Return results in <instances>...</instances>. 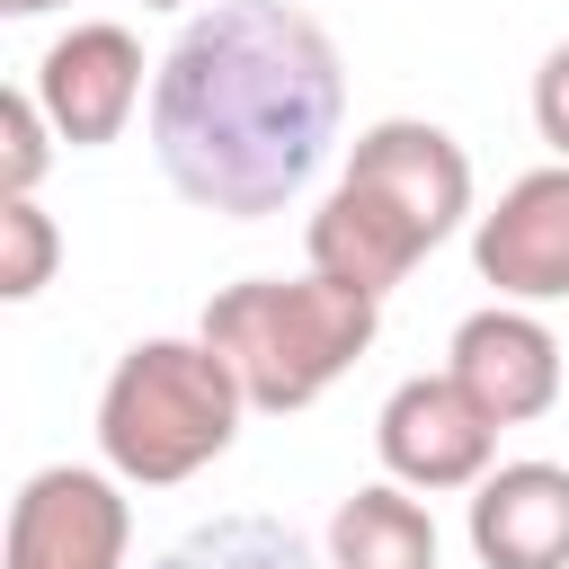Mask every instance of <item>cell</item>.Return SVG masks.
<instances>
[{
    "label": "cell",
    "instance_id": "cell-1",
    "mask_svg": "<svg viewBox=\"0 0 569 569\" xmlns=\"http://www.w3.org/2000/svg\"><path fill=\"white\" fill-rule=\"evenodd\" d=\"M338 53L284 0L204 9L151 80V151L169 187L222 222L284 213L338 142Z\"/></svg>",
    "mask_w": 569,
    "mask_h": 569
},
{
    "label": "cell",
    "instance_id": "cell-2",
    "mask_svg": "<svg viewBox=\"0 0 569 569\" xmlns=\"http://www.w3.org/2000/svg\"><path fill=\"white\" fill-rule=\"evenodd\" d=\"M471 213V160L453 133L391 116L356 142L338 196L311 213V276L347 284V293H391L453 222Z\"/></svg>",
    "mask_w": 569,
    "mask_h": 569
},
{
    "label": "cell",
    "instance_id": "cell-3",
    "mask_svg": "<svg viewBox=\"0 0 569 569\" xmlns=\"http://www.w3.org/2000/svg\"><path fill=\"white\" fill-rule=\"evenodd\" d=\"M382 329V302L373 293H347L329 276H258V284H222L204 302V347L240 373L249 409H311Z\"/></svg>",
    "mask_w": 569,
    "mask_h": 569
},
{
    "label": "cell",
    "instance_id": "cell-4",
    "mask_svg": "<svg viewBox=\"0 0 569 569\" xmlns=\"http://www.w3.org/2000/svg\"><path fill=\"white\" fill-rule=\"evenodd\" d=\"M240 409H249V391H240V373L204 338H151V347H133L107 373L98 445H107V462L124 480L169 489V480L204 471L213 453H231Z\"/></svg>",
    "mask_w": 569,
    "mask_h": 569
},
{
    "label": "cell",
    "instance_id": "cell-5",
    "mask_svg": "<svg viewBox=\"0 0 569 569\" xmlns=\"http://www.w3.org/2000/svg\"><path fill=\"white\" fill-rule=\"evenodd\" d=\"M124 498L98 471H36L9 507L0 569H124Z\"/></svg>",
    "mask_w": 569,
    "mask_h": 569
},
{
    "label": "cell",
    "instance_id": "cell-6",
    "mask_svg": "<svg viewBox=\"0 0 569 569\" xmlns=\"http://www.w3.org/2000/svg\"><path fill=\"white\" fill-rule=\"evenodd\" d=\"M373 445H382L391 480H409V489H471V480L489 471L498 427L480 418V400H471L453 373H427V382H400V391L382 400Z\"/></svg>",
    "mask_w": 569,
    "mask_h": 569
},
{
    "label": "cell",
    "instance_id": "cell-7",
    "mask_svg": "<svg viewBox=\"0 0 569 569\" xmlns=\"http://www.w3.org/2000/svg\"><path fill=\"white\" fill-rule=\"evenodd\" d=\"M133 98H142V44H133L124 27H71V36L36 62V107H44V124H53L71 151L116 142L124 116H133Z\"/></svg>",
    "mask_w": 569,
    "mask_h": 569
},
{
    "label": "cell",
    "instance_id": "cell-8",
    "mask_svg": "<svg viewBox=\"0 0 569 569\" xmlns=\"http://www.w3.org/2000/svg\"><path fill=\"white\" fill-rule=\"evenodd\" d=\"M471 258L498 293L516 302H560L569 293V169H533L498 196V213H480Z\"/></svg>",
    "mask_w": 569,
    "mask_h": 569
},
{
    "label": "cell",
    "instance_id": "cell-9",
    "mask_svg": "<svg viewBox=\"0 0 569 569\" xmlns=\"http://www.w3.org/2000/svg\"><path fill=\"white\" fill-rule=\"evenodd\" d=\"M453 382L480 400L489 427H525L560 400V338L525 311H471L453 329Z\"/></svg>",
    "mask_w": 569,
    "mask_h": 569
},
{
    "label": "cell",
    "instance_id": "cell-10",
    "mask_svg": "<svg viewBox=\"0 0 569 569\" xmlns=\"http://www.w3.org/2000/svg\"><path fill=\"white\" fill-rule=\"evenodd\" d=\"M471 551L480 569H569V471L560 462H507L471 498Z\"/></svg>",
    "mask_w": 569,
    "mask_h": 569
},
{
    "label": "cell",
    "instance_id": "cell-11",
    "mask_svg": "<svg viewBox=\"0 0 569 569\" xmlns=\"http://www.w3.org/2000/svg\"><path fill=\"white\" fill-rule=\"evenodd\" d=\"M329 569H436V525L400 489H356L329 516Z\"/></svg>",
    "mask_w": 569,
    "mask_h": 569
},
{
    "label": "cell",
    "instance_id": "cell-12",
    "mask_svg": "<svg viewBox=\"0 0 569 569\" xmlns=\"http://www.w3.org/2000/svg\"><path fill=\"white\" fill-rule=\"evenodd\" d=\"M160 569H311V551L276 516H222V525L187 533L178 551H160Z\"/></svg>",
    "mask_w": 569,
    "mask_h": 569
},
{
    "label": "cell",
    "instance_id": "cell-13",
    "mask_svg": "<svg viewBox=\"0 0 569 569\" xmlns=\"http://www.w3.org/2000/svg\"><path fill=\"white\" fill-rule=\"evenodd\" d=\"M53 222L27 204V196H0V293L9 302H27V293H44V276H53Z\"/></svg>",
    "mask_w": 569,
    "mask_h": 569
},
{
    "label": "cell",
    "instance_id": "cell-14",
    "mask_svg": "<svg viewBox=\"0 0 569 569\" xmlns=\"http://www.w3.org/2000/svg\"><path fill=\"white\" fill-rule=\"evenodd\" d=\"M44 178V107L27 89H0V196H27Z\"/></svg>",
    "mask_w": 569,
    "mask_h": 569
},
{
    "label": "cell",
    "instance_id": "cell-15",
    "mask_svg": "<svg viewBox=\"0 0 569 569\" xmlns=\"http://www.w3.org/2000/svg\"><path fill=\"white\" fill-rule=\"evenodd\" d=\"M533 124H542V142H551L560 169H569V44L533 71Z\"/></svg>",
    "mask_w": 569,
    "mask_h": 569
},
{
    "label": "cell",
    "instance_id": "cell-16",
    "mask_svg": "<svg viewBox=\"0 0 569 569\" xmlns=\"http://www.w3.org/2000/svg\"><path fill=\"white\" fill-rule=\"evenodd\" d=\"M9 18H36V9H62V0H0Z\"/></svg>",
    "mask_w": 569,
    "mask_h": 569
},
{
    "label": "cell",
    "instance_id": "cell-17",
    "mask_svg": "<svg viewBox=\"0 0 569 569\" xmlns=\"http://www.w3.org/2000/svg\"><path fill=\"white\" fill-rule=\"evenodd\" d=\"M151 9H178V0H151Z\"/></svg>",
    "mask_w": 569,
    "mask_h": 569
}]
</instances>
